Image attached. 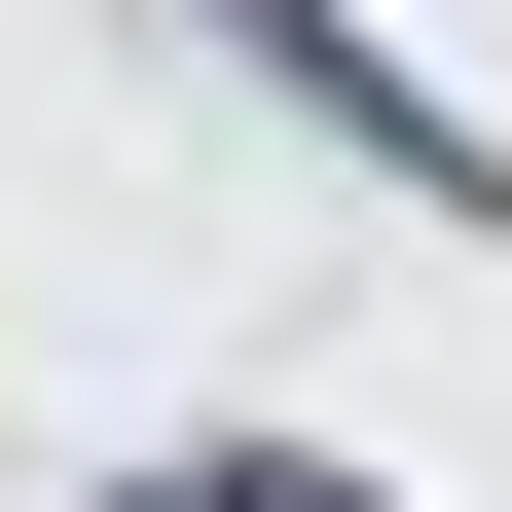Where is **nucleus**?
<instances>
[{
  "label": "nucleus",
  "mask_w": 512,
  "mask_h": 512,
  "mask_svg": "<svg viewBox=\"0 0 512 512\" xmlns=\"http://www.w3.org/2000/svg\"><path fill=\"white\" fill-rule=\"evenodd\" d=\"M183 37H220V74H293V110H330L366 183H403V220H512V147H476V110L403 74V37H330V0H183Z\"/></svg>",
  "instance_id": "nucleus-1"
},
{
  "label": "nucleus",
  "mask_w": 512,
  "mask_h": 512,
  "mask_svg": "<svg viewBox=\"0 0 512 512\" xmlns=\"http://www.w3.org/2000/svg\"><path fill=\"white\" fill-rule=\"evenodd\" d=\"M110 512H403V476H330V439H147Z\"/></svg>",
  "instance_id": "nucleus-2"
}]
</instances>
